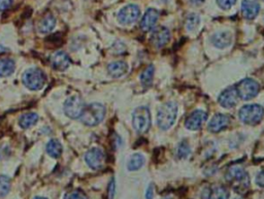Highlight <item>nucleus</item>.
Masks as SVG:
<instances>
[{
  "label": "nucleus",
  "instance_id": "1",
  "mask_svg": "<svg viewBox=\"0 0 264 199\" xmlns=\"http://www.w3.org/2000/svg\"><path fill=\"white\" fill-rule=\"evenodd\" d=\"M226 181L238 193L244 194L250 187V178L246 169L240 165L230 166L227 170Z\"/></svg>",
  "mask_w": 264,
  "mask_h": 199
},
{
  "label": "nucleus",
  "instance_id": "21",
  "mask_svg": "<svg viewBox=\"0 0 264 199\" xmlns=\"http://www.w3.org/2000/svg\"><path fill=\"white\" fill-rule=\"evenodd\" d=\"M55 25H56V19L54 18L53 15L48 14L40 22L39 30L42 33H49V32H51L54 29Z\"/></svg>",
  "mask_w": 264,
  "mask_h": 199
},
{
  "label": "nucleus",
  "instance_id": "39",
  "mask_svg": "<svg viewBox=\"0 0 264 199\" xmlns=\"http://www.w3.org/2000/svg\"><path fill=\"white\" fill-rule=\"evenodd\" d=\"M234 199H244V198H234Z\"/></svg>",
  "mask_w": 264,
  "mask_h": 199
},
{
  "label": "nucleus",
  "instance_id": "9",
  "mask_svg": "<svg viewBox=\"0 0 264 199\" xmlns=\"http://www.w3.org/2000/svg\"><path fill=\"white\" fill-rule=\"evenodd\" d=\"M85 161L88 166L94 170H99L104 166L105 163V154L102 150L98 148L91 149L85 155Z\"/></svg>",
  "mask_w": 264,
  "mask_h": 199
},
{
  "label": "nucleus",
  "instance_id": "31",
  "mask_svg": "<svg viewBox=\"0 0 264 199\" xmlns=\"http://www.w3.org/2000/svg\"><path fill=\"white\" fill-rule=\"evenodd\" d=\"M237 0H217V5L219 8H221L224 11H227L231 9L234 5H236Z\"/></svg>",
  "mask_w": 264,
  "mask_h": 199
},
{
  "label": "nucleus",
  "instance_id": "32",
  "mask_svg": "<svg viewBox=\"0 0 264 199\" xmlns=\"http://www.w3.org/2000/svg\"><path fill=\"white\" fill-rule=\"evenodd\" d=\"M13 5V0H0V12L7 11Z\"/></svg>",
  "mask_w": 264,
  "mask_h": 199
},
{
  "label": "nucleus",
  "instance_id": "14",
  "mask_svg": "<svg viewBox=\"0 0 264 199\" xmlns=\"http://www.w3.org/2000/svg\"><path fill=\"white\" fill-rule=\"evenodd\" d=\"M51 65L54 69L59 70V71H64L68 68L70 64V59L66 53L59 51L53 54L51 57Z\"/></svg>",
  "mask_w": 264,
  "mask_h": 199
},
{
  "label": "nucleus",
  "instance_id": "3",
  "mask_svg": "<svg viewBox=\"0 0 264 199\" xmlns=\"http://www.w3.org/2000/svg\"><path fill=\"white\" fill-rule=\"evenodd\" d=\"M179 106L173 101L162 104L157 113V124L162 130L169 129L177 120Z\"/></svg>",
  "mask_w": 264,
  "mask_h": 199
},
{
  "label": "nucleus",
  "instance_id": "28",
  "mask_svg": "<svg viewBox=\"0 0 264 199\" xmlns=\"http://www.w3.org/2000/svg\"><path fill=\"white\" fill-rule=\"evenodd\" d=\"M190 153H191V148H190L189 144L185 140L181 141V143L178 146V150H177L178 157L180 159H186V158H188Z\"/></svg>",
  "mask_w": 264,
  "mask_h": 199
},
{
  "label": "nucleus",
  "instance_id": "7",
  "mask_svg": "<svg viewBox=\"0 0 264 199\" xmlns=\"http://www.w3.org/2000/svg\"><path fill=\"white\" fill-rule=\"evenodd\" d=\"M234 87H236L239 97L244 100L253 99L260 91V85L253 78H244Z\"/></svg>",
  "mask_w": 264,
  "mask_h": 199
},
{
  "label": "nucleus",
  "instance_id": "24",
  "mask_svg": "<svg viewBox=\"0 0 264 199\" xmlns=\"http://www.w3.org/2000/svg\"><path fill=\"white\" fill-rule=\"evenodd\" d=\"M144 162V157L139 153H135L129 158L127 162V169L130 172H135V170H138L143 166Z\"/></svg>",
  "mask_w": 264,
  "mask_h": 199
},
{
  "label": "nucleus",
  "instance_id": "23",
  "mask_svg": "<svg viewBox=\"0 0 264 199\" xmlns=\"http://www.w3.org/2000/svg\"><path fill=\"white\" fill-rule=\"evenodd\" d=\"M47 153L53 158H59L62 154V145L57 139H51L47 145Z\"/></svg>",
  "mask_w": 264,
  "mask_h": 199
},
{
  "label": "nucleus",
  "instance_id": "6",
  "mask_svg": "<svg viewBox=\"0 0 264 199\" xmlns=\"http://www.w3.org/2000/svg\"><path fill=\"white\" fill-rule=\"evenodd\" d=\"M46 83V74L42 69L30 68L23 74V84L31 91L41 90Z\"/></svg>",
  "mask_w": 264,
  "mask_h": 199
},
{
  "label": "nucleus",
  "instance_id": "12",
  "mask_svg": "<svg viewBox=\"0 0 264 199\" xmlns=\"http://www.w3.org/2000/svg\"><path fill=\"white\" fill-rule=\"evenodd\" d=\"M150 41L154 47L163 48L170 41V31L166 27H157L153 30Z\"/></svg>",
  "mask_w": 264,
  "mask_h": 199
},
{
  "label": "nucleus",
  "instance_id": "13",
  "mask_svg": "<svg viewBox=\"0 0 264 199\" xmlns=\"http://www.w3.org/2000/svg\"><path fill=\"white\" fill-rule=\"evenodd\" d=\"M238 99L239 95L236 90V87H228L227 89L222 91L218 98V101L221 104V106L225 108H231L237 105Z\"/></svg>",
  "mask_w": 264,
  "mask_h": 199
},
{
  "label": "nucleus",
  "instance_id": "35",
  "mask_svg": "<svg viewBox=\"0 0 264 199\" xmlns=\"http://www.w3.org/2000/svg\"><path fill=\"white\" fill-rule=\"evenodd\" d=\"M256 184L259 186V187H262L264 188V170L261 173L258 174V176L256 177Z\"/></svg>",
  "mask_w": 264,
  "mask_h": 199
},
{
  "label": "nucleus",
  "instance_id": "30",
  "mask_svg": "<svg viewBox=\"0 0 264 199\" xmlns=\"http://www.w3.org/2000/svg\"><path fill=\"white\" fill-rule=\"evenodd\" d=\"M64 199H88L87 195L80 190H74L71 192H68L65 196Z\"/></svg>",
  "mask_w": 264,
  "mask_h": 199
},
{
  "label": "nucleus",
  "instance_id": "19",
  "mask_svg": "<svg viewBox=\"0 0 264 199\" xmlns=\"http://www.w3.org/2000/svg\"><path fill=\"white\" fill-rule=\"evenodd\" d=\"M128 64L124 61H115L108 64L107 71L112 77H120L128 71Z\"/></svg>",
  "mask_w": 264,
  "mask_h": 199
},
{
  "label": "nucleus",
  "instance_id": "8",
  "mask_svg": "<svg viewBox=\"0 0 264 199\" xmlns=\"http://www.w3.org/2000/svg\"><path fill=\"white\" fill-rule=\"evenodd\" d=\"M84 108H85L84 101L78 95L69 97L64 103V112L65 115L70 119L80 118Z\"/></svg>",
  "mask_w": 264,
  "mask_h": 199
},
{
  "label": "nucleus",
  "instance_id": "37",
  "mask_svg": "<svg viewBox=\"0 0 264 199\" xmlns=\"http://www.w3.org/2000/svg\"><path fill=\"white\" fill-rule=\"evenodd\" d=\"M7 52H8V49H7V48H5L4 46H0V55L5 54V53H7Z\"/></svg>",
  "mask_w": 264,
  "mask_h": 199
},
{
  "label": "nucleus",
  "instance_id": "38",
  "mask_svg": "<svg viewBox=\"0 0 264 199\" xmlns=\"http://www.w3.org/2000/svg\"><path fill=\"white\" fill-rule=\"evenodd\" d=\"M33 199H48V198H46V197H41V196H37V197H35V198H33Z\"/></svg>",
  "mask_w": 264,
  "mask_h": 199
},
{
  "label": "nucleus",
  "instance_id": "5",
  "mask_svg": "<svg viewBox=\"0 0 264 199\" xmlns=\"http://www.w3.org/2000/svg\"><path fill=\"white\" fill-rule=\"evenodd\" d=\"M132 124L136 132L143 134L151 127V113L146 106H138L132 113Z\"/></svg>",
  "mask_w": 264,
  "mask_h": 199
},
{
  "label": "nucleus",
  "instance_id": "16",
  "mask_svg": "<svg viewBox=\"0 0 264 199\" xmlns=\"http://www.w3.org/2000/svg\"><path fill=\"white\" fill-rule=\"evenodd\" d=\"M230 124V118L224 113H217L215 115L210 123H209V131H211L212 133H218L221 132L222 130L226 129Z\"/></svg>",
  "mask_w": 264,
  "mask_h": 199
},
{
  "label": "nucleus",
  "instance_id": "22",
  "mask_svg": "<svg viewBox=\"0 0 264 199\" xmlns=\"http://www.w3.org/2000/svg\"><path fill=\"white\" fill-rule=\"evenodd\" d=\"M37 121H39V116L35 112H27V113H24L23 116H21V118L19 120V125L23 129H28L31 126L35 125L37 123Z\"/></svg>",
  "mask_w": 264,
  "mask_h": 199
},
{
  "label": "nucleus",
  "instance_id": "10",
  "mask_svg": "<svg viewBox=\"0 0 264 199\" xmlns=\"http://www.w3.org/2000/svg\"><path fill=\"white\" fill-rule=\"evenodd\" d=\"M208 119V113L204 110L197 109L193 111L188 116V118L185 121V126L187 129L191 131H196L201 128V126L204 124V122Z\"/></svg>",
  "mask_w": 264,
  "mask_h": 199
},
{
  "label": "nucleus",
  "instance_id": "34",
  "mask_svg": "<svg viewBox=\"0 0 264 199\" xmlns=\"http://www.w3.org/2000/svg\"><path fill=\"white\" fill-rule=\"evenodd\" d=\"M144 196H145V199H153V197H154V186H153V184L149 185L148 189H146V191H145Z\"/></svg>",
  "mask_w": 264,
  "mask_h": 199
},
{
  "label": "nucleus",
  "instance_id": "33",
  "mask_svg": "<svg viewBox=\"0 0 264 199\" xmlns=\"http://www.w3.org/2000/svg\"><path fill=\"white\" fill-rule=\"evenodd\" d=\"M115 192H116V184H115V180L112 179L108 185V190H107V195H108V199H114L115 196Z\"/></svg>",
  "mask_w": 264,
  "mask_h": 199
},
{
  "label": "nucleus",
  "instance_id": "27",
  "mask_svg": "<svg viewBox=\"0 0 264 199\" xmlns=\"http://www.w3.org/2000/svg\"><path fill=\"white\" fill-rule=\"evenodd\" d=\"M11 190V179L7 176H0V197H5Z\"/></svg>",
  "mask_w": 264,
  "mask_h": 199
},
{
  "label": "nucleus",
  "instance_id": "20",
  "mask_svg": "<svg viewBox=\"0 0 264 199\" xmlns=\"http://www.w3.org/2000/svg\"><path fill=\"white\" fill-rule=\"evenodd\" d=\"M229 195L230 193L225 186L217 185L211 188L207 199H228Z\"/></svg>",
  "mask_w": 264,
  "mask_h": 199
},
{
  "label": "nucleus",
  "instance_id": "11",
  "mask_svg": "<svg viewBox=\"0 0 264 199\" xmlns=\"http://www.w3.org/2000/svg\"><path fill=\"white\" fill-rule=\"evenodd\" d=\"M140 16V10L135 5H128L124 7L118 14V20L123 25L134 23Z\"/></svg>",
  "mask_w": 264,
  "mask_h": 199
},
{
  "label": "nucleus",
  "instance_id": "4",
  "mask_svg": "<svg viewBox=\"0 0 264 199\" xmlns=\"http://www.w3.org/2000/svg\"><path fill=\"white\" fill-rule=\"evenodd\" d=\"M239 118L244 124L257 125L264 118V108L259 104L244 105L239 111Z\"/></svg>",
  "mask_w": 264,
  "mask_h": 199
},
{
  "label": "nucleus",
  "instance_id": "26",
  "mask_svg": "<svg viewBox=\"0 0 264 199\" xmlns=\"http://www.w3.org/2000/svg\"><path fill=\"white\" fill-rule=\"evenodd\" d=\"M154 72H155V68H154V65H152V64L149 65L146 68H144V70L141 72L140 82L144 87H149L152 85Z\"/></svg>",
  "mask_w": 264,
  "mask_h": 199
},
{
  "label": "nucleus",
  "instance_id": "2",
  "mask_svg": "<svg viewBox=\"0 0 264 199\" xmlns=\"http://www.w3.org/2000/svg\"><path fill=\"white\" fill-rule=\"evenodd\" d=\"M105 106L101 103H91L86 106L81 115V121L86 126L94 127L100 124L105 117Z\"/></svg>",
  "mask_w": 264,
  "mask_h": 199
},
{
  "label": "nucleus",
  "instance_id": "15",
  "mask_svg": "<svg viewBox=\"0 0 264 199\" xmlns=\"http://www.w3.org/2000/svg\"><path fill=\"white\" fill-rule=\"evenodd\" d=\"M159 16H160L159 12L154 9H149L148 11H146L140 21L141 30L144 32H148V31L152 30L155 27L156 23L158 22Z\"/></svg>",
  "mask_w": 264,
  "mask_h": 199
},
{
  "label": "nucleus",
  "instance_id": "36",
  "mask_svg": "<svg viewBox=\"0 0 264 199\" xmlns=\"http://www.w3.org/2000/svg\"><path fill=\"white\" fill-rule=\"evenodd\" d=\"M191 3L195 6H200L201 4L204 3V0H191Z\"/></svg>",
  "mask_w": 264,
  "mask_h": 199
},
{
  "label": "nucleus",
  "instance_id": "29",
  "mask_svg": "<svg viewBox=\"0 0 264 199\" xmlns=\"http://www.w3.org/2000/svg\"><path fill=\"white\" fill-rule=\"evenodd\" d=\"M199 22H200V20H199L198 15H196V14H191V15H189V16L187 17V20H186V27H187V29H188L189 31L194 30L195 28L198 26Z\"/></svg>",
  "mask_w": 264,
  "mask_h": 199
},
{
  "label": "nucleus",
  "instance_id": "17",
  "mask_svg": "<svg viewBox=\"0 0 264 199\" xmlns=\"http://www.w3.org/2000/svg\"><path fill=\"white\" fill-rule=\"evenodd\" d=\"M260 12V6L253 0H243L242 13L244 18L248 20L255 19Z\"/></svg>",
  "mask_w": 264,
  "mask_h": 199
},
{
  "label": "nucleus",
  "instance_id": "18",
  "mask_svg": "<svg viewBox=\"0 0 264 199\" xmlns=\"http://www.w3.org/2000/svg\"><path fill=\"white\" fill-rule=\"evenodd\" d=\"M212 44L218 48V49H225L229 47L232 43V35L230 32L227 31H221L218 33H215L212 36Z\"/></svg>",
  "mask_w": 264,
  "mask_h": 199
},
{
  "label": "nucleus",
  "instance_id": "25",
  "mask_svg": "<svg viewBox=\"0 0 264 199\" xmlns=\"http://www.w3.org/2000/svg\"><path fill=\"white\" fill-rule=\"evenodd\" d=\"M16 64L12 59H0V76L6 77L15 71Z\"/></svg>",
  "mask_w": 264,
  "mask_h": 199
}]
</instances>
